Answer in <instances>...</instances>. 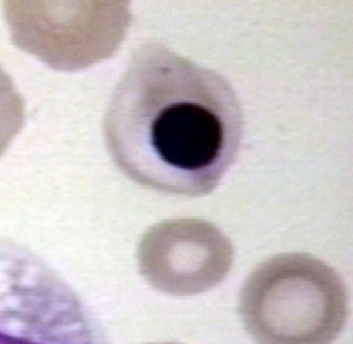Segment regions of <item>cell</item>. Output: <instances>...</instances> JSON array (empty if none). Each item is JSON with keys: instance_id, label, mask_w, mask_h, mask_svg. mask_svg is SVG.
I'll return each instance as SVG.
<instances>
[{"instance_id": "5", "label": "cell", "mask_w": 353, "mask_h": 344, "mask_svg": "<svg viewBox=\"0 0 353 344\" xmlns=\"http://www.w3.org/2000/svg\"><path fill=\"white\" fill-rule=\"evenodd\" d=\"M234 247L223 230L201 219H168L141 237L137 263L150 286L164 294L192 296L229 274Z\"/></svg>"}, {"instance_id": "2", "label": "cell", "mask_w": 353, "mask_h": 344, "mask_svg": "<svg viewBox=\"0 0 353 344\" xmlns=\"http://www.w3.org/2000/svg\"><path fill=\"white\" fill-rule=\"evenodd\" d=\"M240 315L256 344H332L348 321L350 294L328 263L310 253H281L245 281Z\"/></svg>"}, {"instance_id": "1", "label": "cell", "mask_w": 353, "mask_h": 344, "mask_svg": "<svg viewBox=\"0 0 353 344\" xmlns=\"http://www.w3.org/2000/svg\"><path fill=\"white\" fill-rule=\"evenodd\" d=\"M103 135L131 181L164 194L213 192L241 148L232 85L159 43L135 50L109 102Z\"/></svg>"}, {"instance_id": "4", "label": "cell", "mask_w": 353, "mask_h": 344, "mask_svg": "<svg viewBox=\"0 0 353 344\" xmlns=\"http://www.w3.org/2000/svg\"><path fill=\"white\" fill-rule=\"evenodd\" d=\"M11 40L57 70H80L112 57L125 40L128 1H6Z\"/></svg>"}, {"instance_id": "3", "label": "cell", "mask_w": 353, "mask_h": 344, "mask_svg": "<svg viewBox=\"0 0 353 344\" xmlns=\"http://www.w3.org/2000/svg\"><path fill=\"white\" fill-rule=\"evenodd\" d=\"M0 344H108L80 295L27 246L0 237Z\"/></svg>"}, {"instance_id": "7", "label": "cell", "mask_w": 353, "mask_h": 344, "mask_svg": "<svg viewBox=\"0 0 353 344\" xmlns=\"http://www.w3.org/2000/svg\"><path fill=\"white\" fill-rule=\"evenodd\" d=\"M147 344H180V343H172V342H165V343H147Z\"/></svg>"}, {"instance_id": "6", "label": "cell", "mask_w": 353, "mask_h": 344, "mask_svg": "<svg viewBox=\"0 0 353 344\" xmlns=\"http://www.w3.org/2000/svg\"><path fill=\"white\" fill-rule=\"evenodd\" d=\"M26 123V103L12 79L0 66V156Z\"/></svg>"}]
</instances>
